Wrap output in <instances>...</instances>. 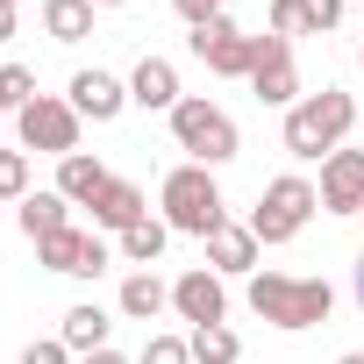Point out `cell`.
I'll use <instances>...</instances> for the list:
<instances>
[{
  "label": "cell",
  "mask_w": 364,
  "mask_h": 364,
  "mask_svg": "<svg viewBox=\"0 0 364 364\" xmlns=\"http://www.w3.org/2000/svg\"><path fill=\"white\" fill-rule=\"evenodd\" d=\"M250 314L272 328H321L336 314L328 279H293V272H250Z\"/></svg>",
  "instance_id": "cell-1"
},
{
  "label": "cell",
  "mask_w": 364,
  "mask_h": 364,
  "mask_svg": "<svg viewBox=\"0 0 364 364\" xmlns=\"http://www.w3.org/2000/svg\"><path fill=\"white\" fill-rule=\"evenodd\" d=\"M350 122H357V100H350L343 86H321V93H300V100L286 107V150H293L300 164H314V157L343 150Z\"/></svg>",
  "instance_id": "cell-2"
},
{
  "label": "cell",
  "mask_w": 364,
  "mask_h": 364,
  "mask_svg": "<svg viewBox=\"0 0 364 364\" xmlns=\"http://www.w3.org/2000/svg\"><path fill=\"white\" fill-rule=\"evenodd\" d=\"M164 229L171 236H215L222 222H229V200H222V186H215V171L208 164H178V171H164Z\"/></svg>",
  "instance_id": "cell-3"
},
{
  "label": "cell",
  "mask_w": 364,
  "mask_h": 364,
  "mask_svg": "<svg viewBox=\"0 0 364 364\" xmlns=\"http://www.w3.org/2000/svg\"><path fill=\"white\" fill-rule=\"evenodd\" d=\"M171 136H178V150H186V164H229L236 150H243V136H236V122L215 107V100H200V93H186L171 107Z\"/></svg>",
  "instance_id": "cell-4"
},
{
  "label": "cell",
  "mask_w": 364,
  "mask_h": 364,
  "mask_svg": "<svg viewBox=\"0 0 364 364\" xmlns=\"http://www.w3.org/2000/svg\"><path fill=\"white\" fill-rule=\"evenodd\" d=\"M314 208H321V193L307 186L300 171H286V178H272V186L257 193V208H250V236H257V243H293V236L314 222Z\"/></svg>",
  "instance_id": "cell-5"
},
{
  "label": "cell",
  "mask_w": 364,
  "mask_h": 364,
  "mask_svg": "<svg viewBox=\"0 0 364 364\" xmlns=\"http://www.w3.org/2000/svg\"><path fill=\"white\" fill-rule=\"evenodd\" d=\"M15 143H22V150H43V157H72V150H79V107L58 100V93H36V100L15 114Z\"/></svg>",
  "instance_id": "cell-6"
},
{
  "label": "cell",
  "mask_w": 364,
  "mask_h": 364,
  "mask_svg": "<svg viewBox=\"0 0 364 364\" xmlns=\"http://www.w3.org/2000/svg\"><path fill=\"white\" fill-rule=\"evenodd\" d=\"M186 43H193V58H200V65H208L215 79H250V65H257V36H243V29H236L229 15L200 22V29H193Z\"/></svg>",
  "instance_id": "cell-7"
},
{
  "label": "cell",
  "mask_w": 364,
  "mask_h": 364,
  "mask_svg": "<svg viewBox=\"0 0 364 364\" xmlns=\"http://www.w3.org/2000/svg\"><path fill=\"white\" fill-rule=\"evenodd\" d=\"M250 93H257L264 107H293V100H300V65H293V36H257Z\"/></svg>",
  "instance_id": "cell-8"
},
{
  "label": "cell",
  "mask_w": 364,
  "mask_h": 364,
  "mask_svg": "<svg viewBox=\"0 0 364 364\" xmlns=\"http://www.w3.org/2000/svg\"><path fill=\"white\" fill-rule=\"evenodd\" d=\"M171 314H178V321H193V328L229 321V286H222V272H208V264L178 272V279H171Z\"/></svg>",
  "instance_id": "cell-9"
},
{
  "label": "cell",
  "mask_w": 364,
  "mask_h": 364,
  "mask_svg": "<svg viewBox=\"0 0 364 364\" xmlns=\"http://www.w3.org/2000/svg\"><path fill=\"white\" fill-rule=\"evenodd\" d=\"M36 257H43L50 272H65V279H100V272L114 264V250H107V236H93V229H65V236H50V243H36Z\"/></svg>",
  "instance_id": "cell-10"
},
{
  "label": "cell",
  "mask_w": 364,
  "mask_h": 364,
  "mask_svg": "<svg viewBox=\"0 0 364 364\" xmlns=\"http://www.w3.org/2000/svg\"><path fill=\"white\" fill-rule=\"evenodd\" d=\"M314 193H321V215H364V150H328Z\"/></svg>",
  "instance_id": "cell-11"
},
{
  "label": "cell",
  "mask_w": 364,
  "mask_h": 364,
  "mask_svg": "<svg viewBox=\"0 0 364 364\" xmlns=\"http://www.w3.org/2000/svg\"><path fill=\"white\" fill-rule=\"evenodd\" d=\"M72 107H79V122H114L122 107H129V86L114 79V72H72V93H65Z\"/></svg>",
  "instance_id": "cell-12"
},
{
  "label": "cell",
  "mask_w": 364,
  "mask_h": 364,
  "mask_svg": "<svg viewBox=\"0 0 364 364\" xmlns=\"http://www.w3.org/2000/svg\"><path fill=\"white\" fill-rule=\"evenodd\" d=\"M178 100H186V93H178V65H171V58H143V65L129 72V107L171 114Z\"/></svg>",
  "instance_id": "cell-13"
},
{
  "label": "cell",
  "mask_w": 364,
  "mask_h": 364,
  "mask_svg": "<svg viewBox=\"0 0 364 364\" xmlns=\"http://www.w3.org/2000/svg\"><path fill=\"white\" fill-rule=\"evenodd\" d=\"M257 236H250V222H222L215 236H208V272H222V279H243V272H257Z\"/></svg>",
  "instance_id": "cell-14"
},
{
  "label": "cell",
  "mask_w": 364,
  "mask_h": 364,
  "mask_svg": "<svg viewBox=\"0 0 364 364\" xmlns=\"http://www.w3.org/2000/svg\"><path fill=\"white\" fill-rule=\"evenodd\" d=\"M143 215H150V208H143V186H129V178H107V186L93 193V222H100V229H114V236H122V229H136Z\"/></svg>",
  "instance_id": "cell-15"
},
{
  "label": "cell",
  "mask_w": 364,
  "mask_h": 364,
  "mask_svg": "<svg viewBox=\"0 0 364 364\" xmlns=\"http://www.w3.org/2000/svg\"><path fill=\"white\" fill-rule=\"evenodd\" d=\"M107 178H114V171H107L100 157H86V150H72V157H58V193H65L72 208H93V193L107 186Z\"/></svg>",
  "instance_id": "cell-16"
},
{
  "label": "cell",
  "mask_w": 364,
  "mask_h": 364,
  "mask_svg": "<svg viewBox=\"0 0 364 364\" xmlns=\"http://www.w3.org/2000/svg\"><path fill=\"white\" fill-rule=\"evenodd\" d=\"M65 229H72V200H65L58 186L22 200V236H29V243H50V236H65Z\"/></svg>",
  "instance_id": "cell-17"
},
{
  "label": "cell",
  "mask_w": 364,
  "mask_h": 364,
  "mask_svg": "<svg viewBox=\"0 0 364 364\" xmlns=\"http://www.w3.org/2000/svg\"><path fill=\"white\" fill-rule=\"evenodd\" d=\"M58 343H65L72 357H93V350H107V314H100L93 300L65 307V321H58Z\"/></svg>",
  "instance_id": "cell-18"
},
{
  "label": "cell",
  "mask_w": 364,
  "mask_h": 364,
  "mask_svg": "<svg viewBox=\"0 0 364 364\" xmlns=\"http://www.w3.org/2000/svg\"><path fill=\"white\" fill-rule=\"evenodd\" d=\"M93 0H43V36L50 43H86L93 36Z\"/></svg>",
  "instance_id": "cell-19"
},
{
  "label": "cell",
  "mask_w": 364,
  "mask_h": 364,
  "mask_svg": "<svg viewBox=\"0 0 364 364\" xmlns=\"http://www.w3.org/2000/svg\"><path fill=\"white\" fill-rule=\"evenodd\" d=\"M164 307H171V286H164L157 272H129V279H122V314H129V321H157Z\"/></svg>",
  "instance_id": "cell-20"
},
{
  "label": "cell",
  "mask_w": 364,
  "mask_h": 364,
  "mask_svg": "<svg viewBox=\"0 0 364 364\" xmlns=\"http://www.w3.org/2000/svg\"><path fill=\"white\" fill-rule=\"evenodd\" d=\"M164 243H171V229H164V215H143L136 229H122V236H114V250H122L129 264H143V272H150V264L164 257Z\"/></svg>",
  "instance_id": "cell-21"
},
{
  "label": "cell",
  "mask_w": 364,
  "mask_h": 364,
  "mask_svg": "<svg viewBox=\"0 0 364 364\" xmlns=\"http://www.w3.org/2000/svg\"><path fill=\"white\" fill-rule=\"evenodd\" d=\"M186 343H193V364H243V336H236L229 321H208V328H193Z\"/></svg>",
  "instance_id": "cell-22"
},
{
  "label": "cell",
  "mask_w": 364,
  "mask_h": 364,
  "mask_svg": "<svg viewBox=\"0 0 364 364\" xmlns=\"http://www.w3.org/2000/svg\"><path fill=\"white\" fill-rule=\"evenodd\" d=\"M29 100H36V72H29V65H0V107L22 114Z\"/></svg>",
  "instance_id": "cell-23"
},
{
  "label": "cell",
  "mask_w": 364,
  "mask_h": 364,
  "mask_svg": "<svg viewBox=\"0 0 364 364\" xmlns=\"http://www.w3.org/2000/svg\"><path fill=\"white\" fill-rule=\"evenodd\" d=\"M0 200H29V150H0Z\"/></svg>",
  "instance_id": "cell-24"
},
{
  "label": "cell",
  "mask_w": 364,
  "mask_h": 364,
  "mask_svg": "<svg viewBox=\"0 0 364 364\" xmlns=\"http://www.w3.org/2000/svg\"><path fill=\"white\" fill-rule=\"evenodd\" d=\"M143 364H193V343L186 336H150L143 343Z\"/></svg>",
  "instance_id": "cell-25"
},
{
  "label": "cell",
  "mask_w": 364,
  "mask_h": 364,
  "mask_svg": "<svg viewBox=\"0 0 364 364\" xmlns=\"http://www.w3.org/2000/svg\"><path fill=\"white\" fill-rule=\"evenodd\" d=\"M300 22H307V36L336 29V22H343V0H300Z\"/></svg>",
  "instance_id": "cell-26"
},
{
  "label": "cell",
  "mask_w": 364,
  "mask_h": 364,
  "mask_svg": "<svg viewBox=\"0 0 364 364\" xmlns=\"http://www.w3.org/2000/svg\"><path fill=\"white\" fill-rule=\"evenodd\" d=\"M272 36H307V22H300V0H272Z\"/></svg>",
  "instance_id": "cell-27"
},
{
  "label": "cell",
  "mask_w": 364,
  "mask_h": 364,
  "mask_svg": "<svg viewBox=\"0 0 364 364\" xmlns=\"http://www.w3.org/2000/svg\"><path fill=\"white\" fill-rule=\"evenodd\" d=\"M178 15H186V29H200V22H215V15H229V0H171Z\"/></svg>",
  "instance_id": "cell-28"
},
{
  "label": "cell",
  "mask_w": 364,
  "mask_h": 364,
  "mask_svg": "<svg viewBox=\"0 0 364 364\" xmlns=\"http://www.w3.org/2000/svg\"><path fill=\"white\" fill-rule=\"evenodd\" d=\"M22 364H72V350L50 336V343H29V350H22Z\"/></svg>",
  "instance_id": "cell-29"
},
{
  "label": "cell",
  "mask_w": 364,
  "mask_h": 364,
  "mask_svg": "<svg viewBox=\"0 0 364 364\" xmlns=\"http://www.w3.org/2000/svg\"><path fill=\"white\" fill-rule=\"evenodd\" d=\"M79 364H129L122 350H93V357H79Z\"/></svg>",
  "instance_id": "cell-30"
},
{
  "label": "cell",
  "mask_w": 364,
  "mask_h": 364,
  "mask_svg": "<svg viewBox=\"0 0 364 364\" xmlns=\"http://www.w3.org/2000/svg\"><path fill=\"white\" fill-rule=\"evenodd\" d=\"M0 43H15V8H0Z\"/></svg>",
  "instance_id": "cell-31"
},
{
  "label": "cell",
  "mask_w": 364,
  "mask_h": 364,
  "mask_svg": "<svg viewBox=\"0 0 364 364\" xmlns=\"http://www.w3.org/2000/svg\"><path fill=\"white\" fill-rule=\"evenodd\" d=\"M357 307H364V257H357Z\"/></svg>",
  "instance_id": "cell-32"
},
{
  "label": "cell",
  "mask_w": 364,
  "mask_h": 364,
  "mask_svg": "<svg viewBox=\"0 0 364 364\" xmlns=\"http://www.w3.org/2000/svg\"><path fill=\"white\" fill-rule=\"evenodd\" d=\"M336 364H364V350H350V357H336Z\"/></svg>",
  "instance_id": "cell-33"
},
{
  "label": "cell",
  "mask_w": 364,
  "mask_h": 364,
  "mask_svg": "<svg viewBox=\"0 0 364 364\" xmlns=\"http://www.w3.org/2000/svg\"><path fill=\"white\" fill-rule=\"evenodd\" d=\"M93 8H129V0H93Z\"/></svg>",
  "instance_id": "cell-34"
},
{
  "label": "cell",
  "mask_w": 364,
  "mask_h": 364,
  "mask_svg": "<svg viewBox=\"0 0 364 364\" xmlns=\"http://www.w3.org/2000/svg\"><path fill=\"white\" fill-rule=\"evenodd\" d=\"M0 8H22V0H0Z\"/></svg>",
  "instance_id": "cell-35"
},
{
  "label": "cell",
  "mask_w": 364,
  "mask_h": 364,
  "mask_svg": "<svg viewBox=\"0 0 364 364\" xmlns=\"http://www.w3.org/2000/svg\"><path fill=\"white\" fill-rule=\"evenodd\" d=\"M0 129H8V107H0Z\"/></svg>",
  "instance_id": "cell-36"
},
{
  "label": "cell",
  "mask_w": 364,
  "mask_h": 364,
  "mask_svg": "<svg viewBox=\"0 0 364 364\" xmlns=\"http://www.w3.org/2000/svg\"><path fill=\"white\" fill-rule=\"evenodd\" d=\"M357 65H364V50H357Z\"/></svg>",
  "instance_id": "cell-37"
}]
</instances>
